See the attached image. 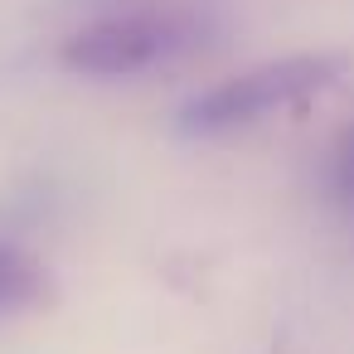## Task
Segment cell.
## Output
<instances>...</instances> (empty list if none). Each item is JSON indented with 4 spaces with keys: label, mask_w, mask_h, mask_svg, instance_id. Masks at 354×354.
Wrapping results in <instances>:
<instances>
[{
    "label": "cell",
    "mask_w": 354,
    "mask_h": 354,
    "mask_svg": "<svg viewBox=\"0 0 354 354\" xmlns=\"http://www.w3.org/2000/svg\"><path fill=\"white\" fill-rule=\"evenodd\" d=\"M54 301V277L49 267L25 248V243H10L0 238V320H15V315H30L39 306Z\"/></svg>",
    "instance_id": "obj_3"
},
{
    "label": "cell",
    "mask_w": 354,
    "mask_h": 354,
    "mask_svg": "<svg viewBox=\"0 0 354 354\" xmlns=\"http://www.w3.org/2000/svg\"><path fill=\"white\" fill-rule=\"evenodd\" d=\"M194 39V25L170 10H127L73 30L59 44V64L83 78H131L170 64Z\"/></svg>",
    "instance_id": "obj_2"
},
{
    "label": "cell",
    "mask_w": 354,
    "mask_h": 354,
    "mask_svg": "<svg viewBox=\"0 0 354 354\" xmlns=\"http://www.w3.org/2000/svg\"><path fill=\"white\" fill-rule=\"evenodd\" d=\"M335 199L354 214V127L344 131V141L335 151Z\"/></svg>",
    "instance_id": "obj_4"
},
{
    "label": "cell",
    "mask_w": 354,
    "mask_h": 354,
    "mask_svg": "<svg viewBox=\"0 0 354 354\" xmlns=\"http://www.w3.org/2000/svg\"><path fill=\"white\" fill-rule=\"evenodd\" d=\"M339 73H344V59L339 54H286V59H267V64H252L243 73H228V78L199 88L175 112V127H180V136L214 141V136H228V131H243V127H257L267 117H281V112L306 107L310 97H320L325 88H335Z\"/></svg>",
    "instance_id": "obj_1"
}]
</instances>
